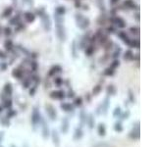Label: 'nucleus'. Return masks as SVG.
<instances>
[{
  "label": "nucleus",
  "instance_id": "obj_1",
  "mask_svg": "<svg viewBox=\"0 0 157 147\" xmlns=\"http://www.w3.org/2000/svg\"><path fill=\"white\" fill-rule=\"evenodd\" d=\"M109 21L112 23L113 26H115V27H118V28H121V29H123V28L126 27V23L125 21L123 20L122 18H120V17L118 16H112L111 18H109Z\"/></svg>",
  "mask_w": 157,
  "mask_h": 147
},
{
  "label": "nucleus",
  "instance_id": "obj_2",
  "mask_svg": "<svg viewBox=\"0 0 157 147\" xmlns=\"http://www.w3.org/2000/svg\"><path fill=\"white\" fill-rule=\"evenodd\" d=\"M117 35L121 38V40L124 43H126L127 45H130V42L132 40V38L129 36V34L126 32H117Z\"/></svg>",
  "mask_w": 157,
  "mask_h": 147
},
{
  "label": "nucleus",
  "instance_id": "obj_3",
  "mask_svg": "<svg viewBox=\"0 0 157 147\" xmlns=\"http://www.w3.org/2000/svg\"><path fill=\"white\" fill-rule=\"evenodd\" d=\"M123 5H124V7H125L126 9L134 10L135 8H137V9L139 10V5L135 3V2L133 1V0H126V1L123 3Z\"/></svg>",
  "mask_w": 157,
  "mask_h": 147
},
{
  "label": "nucleus",
  "instance_id": "obj_4",
  "mask_svg": "<svg viewBox=\"0 0 157 147\" xmlns=\"http://www.w3.org/2000/svg\"><path fill=\"white\" fill-rule=\"evenodd\" d=\"M24 19L27 23H32L34 20H36V15L32 12H26L24 13Z\"/></svg>",
  "mask_w": 157,
  "mask_h": 147
},
{
  "label": "nucleus",
  "instance_id": "obj_5",
  "mask_svg": "<svg viewBox=\"0 0 157 147\" xmlns=\"http://www.w3.org/2000/svg\"><path fill=\"white\" fill-rule=\"evenodd\" d=\"M13 14V7H7L4 9V11L2 12V17L3 18H9L10 16H12Z\"/></svg>",
  "mask_w": 157,
  "mask_h": 147
},
{
  "label": "nucleus",
  "instance_id": "obj_6",
  "mask_svg": "<svg viewBox=\"0 0 157 147\" xmlns=\"http://www.w3.org/2000/svg\"><path fill=\"white\" fill-rule=\"evenodd\" d=\"M4 47H5L6 50L8 51H12L13 49H14V43H13V41L11 39H7L5 41V43H4Z\"/></svg>",
  "mask_w": 157,
  "mask_h": 147
},
{
  "label": "nucleus",
  "instance_id": "obj_7",
  "mask_svg": "<svg viewBox=\"0 0 157 147\" xmlns=\"http://www.w3.org/2000/svg\"><path fill=\"white\" fill-rule=\"evenodd\" d=\"M129 46L132 47V48H135V49H139V38H132V40H131L130 45H129Z\"/></svg>",
  "mask_w": 157,
  "mask_h": 147
},
{
  "label": "nucleus",
  "instance_id": "obj_8",
  "mask_svg": "<svg viewBox=\"0 0 157 147\" xmlns=\"http://www.w3.org/2000/svg\"><path fill=\"white\" fill-rule=\"evenodd\" d=\"M129 32H130V33L133 34L134 36H137V37H139V27H136V26H134V27L130 28Z\"/></svg>",
  "mask_w": 157,
  "mask_h": 147
},
{
  "label": "nucleus",
  "instance_id": "obj_9",
  "mask_svg": "<svg viewBox=\"0 0 157 147\" xmlns=\"http://www.w3.org/2000/svg\"><path fill=\"white\" fill-rule=\"evenodd\" d=\"M124 58L126 60H135V54L131 50H127L124 53Z\"/></svg>",
  "mask_w": 157,
  "mask_h": 147
},
{
  "label": "nucleus",
  "instance_id": "obj_10",
  "mask_svg": "<svg viewBox=\"0 0 157 147\" xmlns=\"http://www.w3.org/2000/svg\"><path fill=\"white\" fill-rule=\"evenodd\" d=\"M55 11H56V14H57L58 16H62V15H64L65 12H66V8H65L64 6H58Z\"/></svg>",
  "mask_w": 157,
  "mask_h": 147
},
{
  "label": "nucleus",
  "instance_id": "obj_11",
  "mask_svg": "<svg viewBox=\"0 0 157 147\" xmlns=\"http://www.w3.org/2000/svg\"><path fill=\"white\" fill-rule=\"evenodd\" d=\"M94 51H95V49H94V45L93 44H90L89 46L86 47V53L88 54V55H91V54H93L94 53Z\"/></svg>",
  "mask_w": 157,
  "mask_h": 147
},
{
  "label": "nucleus",
  "instance_id": "obj_12",
  "mask_svg": "<svg viewBox=\"0 0 157 147\" xmlns=\"http://www.w3.org/2000/svg\"><path fill=\"white\" fill-rule=\"evenodd\" d=\"M61 71V68L59 66H54L50 69V72H49V75H54V74H57L58 72Z\"/></svg>",
  "mask_w": 157,
  "mask_h": 147
},
{
  "label": "nucleus",
  "instance_id": "obj_13",
  "mask_svg": "<svg viewBox=\"0 0 157 147\" xmlns=\"http://www.w3.org/2000/svg\"><path fill=\"white\" fill-rule=\"evenodd\" d=\"M106 32H107L108 33H115V32H117L116 27H115V26H113V25L109 26V27H107V29H106Z\"/></svg>",
  "mask_w": 157,
  "mask_h": 147
},
{
  "label": "nucleus",
  "instance_id": "obj_14",
  "mask_svg": "<svg viewBox=\"0 0 157 147\" xmlns=\"http://www.w3.org/2000/svg\"><path fill=\"white\" fill-rule=\"evenodd\" d=\"M19 22H20V16H15L10 20V24L11 25H13V26H16Z\"/></svg>",
  "mask_w": 157,
  "mask_h": 147
},
{
  "label": "nucleus",
  "instance_id": "obj_15",
  "mask_svg": "<svg viewBox=\"0 0 157 147\" xmlns=\"http://www.w3.org/2000/svg\"><path fill=\"white\" fill-rule=\"evenodd\" d=\"M3 33L5 34L6 36H10L11 34L13 33V31L11 28H5V29L3 30Z\"/></svg>",
  "mask_w": 157,
  "mask_h": 147
},
{
  "label": "nucleus",
  "instance_id": "obj_16",
  "mask_svg": "<svg viewBox=\"0 0 157 147\" xmlns=\"http://www.w3.org/2000/svg\"><path fill=\"white\" fill-rule=\"evenodd\" d=\"M16 28H17V32H20V31H23L25 29V25H24L23 22L20 21L18 24L16 25Z\"/></svg>",
  "mask_w": 157,
  "mask_h": 147
},
{
  "label": "nucleus",
  "instance_id": "obj_17",
  "mask_svg": "<svg viewBox=\"0 0 157 147\" xmlns=\"http://www.w3.org/2000/svg\"><path fill=\"white\" fill-rule=\"evenodd\" d=\"M22 75H23V71H21L20 69H15L14 72H13V75H15V77H22Z\"/></svg>",
  "mask_w": 157,
  "mask_h": 147
},
{
  "label": "nucleus",
  "instance_id": "obj_18",
  "mask_svg": "<svg viewBox=\"0 0 157 147\" xmlns=\"http://www.w3.org/2000/svg\"><path fill=\"white\" fill-rule=\"evenodd\" d=\"M119 65H120L119 60H114V62H113V63L111 64V68H112V69H115V68H117V67H119Z\"/></svg>",
  "mask_w": 157,
  "mask_h": 147
},
{
  "label": "nucleus",
  "instance_id": "obj_19",
  "mask_svg": "<svg viewBox=\"0 0 157 147\" xmlns=\"http://www.w3.org/2000/svg\"><path fill=\"white\" fill-rule=\"evenodd\" d=\"M8 57V55L6 54L4 51H2V50H0V58L1 59H6V58Z\"/></svg>",
  "mask_w": 157,
  "mask_h": 147
},
{
  "label": "nucleus",
  "instance_id": "obj_20",
  "mask_svg": "<svg viewBox=\"0 0 157 147\" xmlns=\"http://www.w3.org/2000/svg\"><path fill=\"white\" fill-rule=\"evenodd\" d=\"M113 72H114V71H113L112 68H108L107 70H106L105 74H106V75H111V74H113Z\"/></svg>",
  "mask_w": 157,
  "mask_h": 147
},
{
  "label": "nucleus",
  "instance_id": "obj_21",
  "mask_svg": "<svg viewBox=\"0 0 157 147\" xmlns=\"http://www.w3.org/2000/svg\"><path fill=\"white\" fill-rule=\"evenodd\" d=\"M119 1H120V0H111V3H112L113 5H115V4L119 3Z\"/></svg>",
  "mask_w": 157,
  "mask_h": 147
},
{
  "label": "nucleus",
  "instance_id": "obj_22",
  "mask_svg": "<svg viewBox=\"0 0 157 147\" xmlns=\"http://www.w3.org/2000/svg\"><path fill=\"white\" fill-rule=\"evenodd\" d=\"M2 32V29H1V27H0V33Z\"/></svg>",
  "mask_w": 157,
  "mask_h": 147
}]
</instances>
